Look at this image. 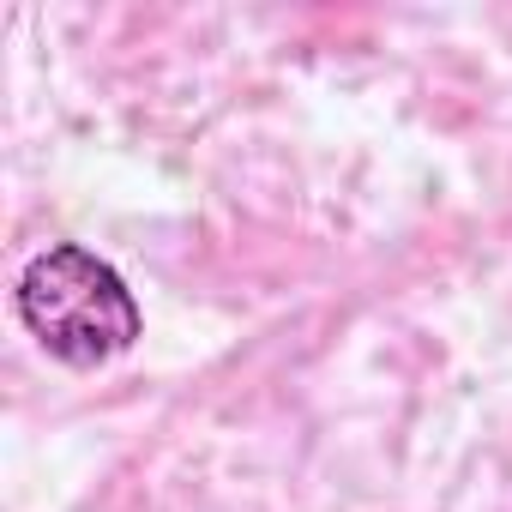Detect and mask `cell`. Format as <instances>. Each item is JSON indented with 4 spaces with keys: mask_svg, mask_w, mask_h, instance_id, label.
<instances>
[{
    "mask_svg": "<svg viewBox=\"0 0 512 512\" xmlns=\"http://www.w3.org/2000/svg\"><path fill=\"white\" fill-rule=\"evenodd\" d=\"M13 308L25 332L67 368H103L139 344V302L103 253L55 241L19 272Z\"/></svg>",
    "mask_w": 512,
    "mask_h": 512,
    "instance_id": "6da1fadb",
    "label": "cell"
}]
</instances>
